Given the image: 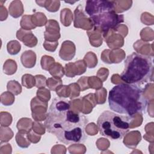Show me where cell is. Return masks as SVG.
<instances>
[{
    "label": "cell",
    "instance_id": "1",
    "mask_svg": "<svg viewBox=\"0 0 154 154\" xmlns=\"http://www.w3.org/2000/svg\"><path fill=\"white\" fill-rule=\"evenodd\" d=\"M70 106V102L66 99H54L46 114L45 126L48 132L64 144L84 143L87 139L85 127L88 119L72 111Z\"/></svg>",
    "mask_w": 154,
    "mask_h": 154
},
{
    "label": "cell",
    "instance_id": "2",
    "mask_svg": "<svg viewBox=\"0 0 154 154\" xmlns=\"http://www.w3.org/2000/svg\"><path fill=\"white\" fill-rule=\"evenodd\" d=\"M108 100L109 108L112 111L131 117L145 112L148 105L142 88L125 82L112 87L109 92Z\"/></svg>",
    "mask_w": 154,
    "mask_h": 154
},
{
    "label": "cell",
    "instance_id": "3",
    "mask_svg": "<svg viewBox=\"0 0 154 154\" xmlns=\"http://www.w3.org/2000/svg\"><path fill=\"white\" fill-rule=\"evenodd\" d=\"M153 77V63L151 57L134 52L126 57L124 70L120 75L125 83L140 87L152 82Z\"/></svg>",
    "mask_w": 154,
    "mask_h": 154
},
{
    "label": "cell",
    "instance_id": "4",
    "mask_svg": "<svg viewBox=\"0 0 154 154\" xmlns=\"http://www.w3.org/2000/svg\"><path fill=\"white\" fill-rule=\"evenodd\" d=\"M114 1H87L85 11L93 25L106 34L110 29H114L123 22V14L116 13Z\"/></svg>",
    "mask_w": 154,
    "mask_h": 154
},
{
    "label": "cell",
    "instance_id": "5",
    "mask_svg": "<svg viewBox=\"0 0 154 154\" xmlns=\"http://www.w3.org/2000/svg\"><path fill=\"white\" fill-rule=\"evenodd\" d=\"M133 117L104 111L97 119V126L100 135L112 140L122 139L128 133Z\"/></svg>",
    "mask_w": 154,
    "mask_h": 154
}]
</instances>
